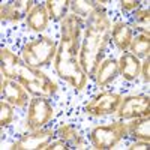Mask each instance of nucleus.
Here are the masks:
<instances>
[{"mask_svg": "<svg viewBox=\"0 0 150 150\" xmlns=\"http://www.w3.org/2000/svg\"><path fill=\"white\" fill-rule=\"evenodd\" d=\"M14 108H12V105L9 102H0V125L2 126H8V125H11L12 122H14Z\"/></svg>", "mask_w": 150, "mask_h": 150, "instance_id": "23", "label": "nucleus"}, {"mask_svg": "<svg viewBox=\"0 0 150 150\" xmlns=\"http://www.w3.org/2000/svg\"><path fill=\"white\" fill-rule=\"evenodd\" d=\"M111 38L120 51H126V50H129L132 42V30L126 23L117 21L111 27Z\"/></svg>", "mask_w": 150, "mask_h": 150, "instance_id": "14", "label": "nucleus"}, {"mask_svg": "<svg viewBox=\"0 0 150 150\" xmlns=\"http://www.w3.org/2000/svg\"><path fill=\"white\" fill-rule=\"evenodd\" d=\"M53 107L47 101V98H38L35 96L30 104H29V111H27V120L26 125L32 131H38L42 126L53 119Z\"/></svg>", "mask_w": 150, "mask_h": 150, "instance_id": "7", "label": "nucleus"}, {"mask_svg": "<svg viewBox=\"0 0 150 150\" xmlns=\"http://www.w3.org/2000/svg\"><path fill=\"white\" fill-rule=\"evenodd\" d=\"M119 75V63L112 59H107L101 62L98 71H96V83L99 86H107L112 83Z\"/></svg>", "mask_w": 150, "mask_h": 150, "instance_id": "16", "label": "nucleus"}, {"mask_svg": "<svg viewBox=\"0 0 150 150\" xmlns=\"http://www.w3.org/2000/svg\"><path fill=\"white\" fill-rule=\"evenodd\" d=\"M68 146V143L65 141V140H57V141H54V143H51V144H48V150H57V149H69V147H66Z\"/></svg>", "mask_w": 150, "mask_h": 150, "instance_id": "27", "label": "nucleus"}, {"mask_svg": "<svg viewBox=\"0 0 150 150\" xmlns=\"http://www.w3.org/2000/svg\"><path fill=\"white\" fill-rule=\"evenodd\" d=\"M122 95L111 93V92H102L90 99V102L86 105V112L92 116H108L116 112L117 108L122 104Z\"/></svg>", "mask_w": 150, "mask_h": 150, "instance_id": "9", "label": "nucleus"}, {"mask_svg": "<svg viewBox=\"0 0 150 150\" xmlns=\"http://www.w3.org/2000/svg\"><path fill=\"white\" fill-rule=\"evenodd\" d=\"M99 2H87V0H75V2H71V9L75 15H83V17H87V15H92V12L95 9L99 8L98 5Z\"/></svg>", "mask_w": 150, "mask_h": 150, "instance_id": "21", "label": "nucleus"}, {"mask_svg": "<svg viewBox=\"0 0 150 150\" xmlns=\"http://www.w3.org/2000/svg\"><path fill=\"white\" fill-rule=\"evenodd\" d=\"M141 74H143V80L149 83L150 81V60H149V57L144 63H141Z\"/></svg>", "mask_w": 150, "mask_h": 150, "instance_id": "25", "label": "nucleus"}, {"mask_svg": "<svg viewBox=\"0 0 150 150\" xmlns=\"http://www.w3.org/2000/svg\"><path fill=\"white\" fill-rule=\"evenodd\" d=\"M122 8L125 11H134L137 8H140V2H137V0H123Z\"/></svg>", "mask_w": 150, "mask_h": 150, "instance_id": "26", "label": "nucleus"}, {"mask_svg": "<svg viewBox=\"0 0 150 150\" xmlns=\"http://www.w3.org/2000/svg\"><path fill=\"white\" fill-rule=\"evenodd\" d=\"M129 48L134 51L132 53L134 56H141V57L147 56L149 57V53H150V36H149V33L140 35L138 38L132 39Z\"/></svg>", "mask_w": 150, "mask_h": 150, "instance_id": "20", "label": "nucleus"}, {"mask_svg": "<svg viewBox=\"0 0 150 150\" xmlns=\"http://www.w3.org/2000/svg\"><path fill=\"white\" fill-rule=\"evenodd\" d=\"M0 62H2V66H0V71H2V77L14 80L17 77V69L20 66V59L11 51L8 48H2L0 51Z\"/></svg>", "mask_w": 150, "mask_h": 150, "instance_id": "17", "label": "nucleus"}, {"mask_svg": "<svg viewBox=\"0 0 150 150\" xmlns=\"http://www.w3.org/2000/svg\"><path fill=\"white\" fill-rule=\"evenodd\" d=\"M135 20L138 21L141 26H149V20H150L149 9H138L135 12Z\"/></svg>", "mask_w": 150, "mask_h": 150, "instance_id": "24", "label": "nucleus"}, {"mask_svg": "<svg viewBox=\"0 0 150 150\" xmlns=\"http://www.w3.org/2000/svg\"><path fill=\"white\" fill-rule=\"evenodd\" d=\"M131 150H144V149H149V143L147 141H138V143H135L129 147Z\"/></svg>", "mask_w": 150, "mask_h": 150, "instance_id": "28", "label": "nucleus"}, {"mask_svg": "<svg viewBox=\"0 0 150 150\" xmlns=\"http://www.w3.org/2000/svg\"><path fill=\"white\" fill-rule=\"evenodd\" d=\"M125 134H128L126 123L116 122V123L96 126L90 134V138H92L95 149L105 150V149H112L114 146H117L122 141Z\"/></svg>", "mask_w": 150, "mask_h": 150, "instance_id": "6", "label": "nucleus"}, {"mask_svg": "<svg viewBox=\"0 0 150 150\" xmlns=\"http://www.w3.org/2000/svg\"><path fill=\"white\" fill-rule=\"evenodd\" d=\"M51 131H35L29 135H24L23 138H20L15 144V150H35V149H47L51 140Z\"/></svg>", "mask_w": 150, "mask_h": 150, "instance_id": "11", "label": "nucleus"}, {"mask_svg": "<svg viewBox=\"0 0 150 150\" xmlns=\"http://www.w3.org/2000/svg\"><path fill=\"white\" fill-rule=\"evenodd\" d=\"M32 9L33 5L30 0H17V2L2 6V18L11 21H20L26 15H29Z\"/></svg>", "mask_w": 150, "mask_h": 150, "instance_id": "13", "label": "nucleus"}, {"mask_svg": "<svg viewBox=\"0 0 150 150\" xmlns=\"http://www.w3.org/2000/svg\"><path fill=\"white\" fill-rule=\"evenodd\" d=\"M117 114L123 120L149 117L150 114V98L147 95H132L122 99V104L117 108Z\"/></svg>", "mask_w": 150, "mask_h": 150, "instance_id": "8", "label": "nucleus"}, {"mask_svg": "<svg viewBox=\"0 0 150 150\" xmlns=\"http://www.w3.org/2000/svg\"><path fill=\"white\" fill-rule=\"evenodd\" d=\"M111 36V23L105 15V11L98 8L89 15L87 27L84 32V39L80 47L78 62L81 69L87 77L96 75V71L101 65L105 48Z\"/></svg>", "mask_w": 150, "mask_h": 150, "instance_id": "1", "label": "nucleus"}, {"mask_svg": "<svg viewBox=\"0 0 150 150\" xmlns=\"http://www.w3.org/2000/svg\"><path fill=\"white\" fill-rule=\"evenodd\" d=\"M126 132L134 135L138 141H150V122L149 117L131 119V123H126Z\"/></svg>", "mask_w": 150, "mask_h": 150, "instance_id": "18", "label": "nucleus"}, {"mask_svg": "<svg viewBox=\"0 0 150 150\" xmlns=\"http://www.w3.org/2000/svg\"><path fill=\"white\" fill-rule=\"evenodd\" d=\"M17 78L18 81L26 87V90L38 98H50L57 90L56 84L50 80L47 75L35 68L20 63L17 69Z\"/></svg>", "mask_w": 150, "mask_h": 150, "instance_id": "4", "label": "nucleus"}, {"mask_svg": "<svg viewBox=\"0 0 150 150\" xmlns=\"http://www.w3.org/2000/svg\"><path fill=\"white\" fill-rule=\"evenodd\" d=\"M69 6H71V2H68V0H48L45 5V8L48 11V15L53 20L65 18V14H66Z\"/></svg>", "mask_w": 150, "mask_h": 150, "instance_id": "19", "label": "nucleus"}, {"mask_svg": "<svg viewBox=\"0 0 150 150\" xmlns=\"http://www.w3.org/2000/svg\"><path fill=\"white\" fill-rule=\"evenodd\" d=\"M48 20H50V15H48L47 8L38 5V6H33L30 14L27 15V26L32 32L41 33L48 27Z\"/></svg>", "mask_w": 150, "mask_h": 150, "instance_id": "15", "label": "nucleus"}, {"mask_svg": "<svg viewBox=\"0 0 150 150\" xmlns=\"http://www.w3.org/2000/svg\"><path fill=\"white\" fill-rule=\"evenodd\" d=\"M119 72L125 80L134 81L141 74V62L132 53H125L119 60Z\"/></svg>", "mask_w": 150, "mask_h": 150, "instance_id": "12", "label": "nucleus"}, {"mask_svg": "<svg viewBox=\"0 0 150 150\" xmlns=\"http://www.w3.org/2000/svg\"><path fill=\"white\" fill-rule=\"evenodd\" d=\"M81 32H83V20L81 17L71 14L66 15L62 23V39L60 47L63 51L78 56L80 47H81Z\"/></svg>", "mask_w": 150, "mask_h": 150, "instance_id": "5", "label": "nucleus"}, {"mask_svg": "<svg viewBox=\"0 0 150 150\" xmlns=\"http://www.w3.org/2000/svg\"><path fill=\"white\" fill-rule=\"evenodd\" d=\"M54 66L60 78H63L75 90L81 92L87 84V74L81 69L77 56H72L62 48H57V54L54 57Z\"/></svg>", "mask_w": 150, "mask_h": 150, "instance_id": "2", "label": "nucleus"}, {"mask_svg": "<svg viewBox=\"0 0 150 150\" xmlns=\"http://www.w3.org/2000/svg\"><path fill=\"white\" fill-rule=\"evenodd\" d=\"M2 93L6 99V102L15 107H24L27 104V90L21 83H15L14 80L2 77Z\"/></svg>", "mask_w": 150, "mask_h": 150, "instance_id": "10", "label": "nucleus"}, {"mask_svg": "<svg viewBox=\"0 0 150 150\" xmlns=\"http://www.w3.org/2000/svg\"><path fill=\"white\" fill-rule=\"evenodd\" d=\"M57 134L60 135V138L65 140L69 146H75V147L81 146L80 135H78L77 131H75V128L71 126V125H65V126H62V128L57 131Z\"/></svg>", "mask_w": 150, "mask_h": 150, "instance_id": "22", "label": "nucleus"}, {"mask_svg": "<svg viewBox=\"0 0 150 150\" xmlns=\"http://www.w3.org/2000/svg\"><path fill=\"white\" fill-rule=\"evenodd\" d=\"M57 54V44L48 36H39L23 47V60L30 68L45 66L51 62Z\"/></svg>", "mask_w": 150, "mask_h": 150, "instance_id": "3", "label": "nucleus"}]
</instances>
